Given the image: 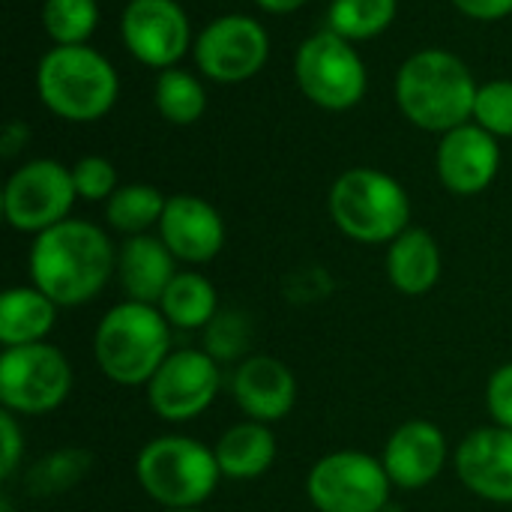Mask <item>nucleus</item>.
Listing matches in <instances>:
<instances>
[{
    "instance_id": "f257e3e1",
    "label": "nucleus",
    "mask_w": 512,
    "mask_h": 512,
    "mask_svg": "<svg viewBox=\"0 0 512 512\" xmlns=\"http://www.w3.org/2000/svg\"><path fill=\"white\" fill-rule=\"evenodd\" d=\"M117 252L102 228L84 219H66L33 237L30 279L57 306L90 303L111 279Z\"/></svg>"
},
{
    "instance_id": "4468645a",
    "label": "nucleus",
    "mask_w": 512,
    "mask_h": 512,
    "mask_svg": "<svg viewBox=\"0 0 512 512\" xmlns=\"http://www.w3.org/2000/svg\"><path fill=\"white\" fill-rule=\"evenodd\" d=\"M438 177L453 195H480L501 171V144L495 135L480 129L474 120L441 135L438 144Z\"/></svg>"
},
{
    "instance_id": "b1692460",
    "label": "nucleus",
    "mask_w": 512,
    "mask_h": 512,
    "mask_svg": "<svg viewBox=\"0 0 512 512\" xmlns=\"http://www.w3.org/2000/svg\"><path fill=\"white\" fill-rule=\"evenodd\" d=\"M165 204H168V198L156 186L129 183V186H120L108 198L105 219L114 231H120L126 237H138V234H147L153 225H159Z\"/></svg>"
},
{
    "instance_id": "6e6552de",
    "label": "nucleus",
    "mask_w": 512,
    "mask_h": 512,
    "mask_svg": "<svg viewBox=\"0 0 512 512\" xmlns=\"http://www.w3.org/2000/svg\"><path fill=\"white\" fill-rule=\"evenodd\" d=\"M69 393H72V366L60 348L48 342L3 348L0 354L3 411L39 417L60 408Z\"/></svg>"
},
{
    "instance_id": "9b49d317",
    "label": "nucleus",
    "mask_w": 512,
    "mask_h": 512,
    "mask_svg": "<svg viewBox=\"0 0 512 512\" xmlns=\"http://www.w3.org/2000/svg\"><path fill=\"white\" fill-rule=\"evenodd\" d=\"M219 360L198 348L171 351L147 384V402L165 423H189L201 417L219 396Z\"/></svg>"
},
{
    "instance_id": "9d476101",
    "label": "nucleus",
    "mask_w": 512,
    "mask_h": 512,
    "mask_svg": "<svg viewBox=\"0 0 512 512\" xmlns=\"http://www.w3.org/2000/svg\"><path fill=\"white\" fill-rule=\"evenodd\" d=\"M75 198L72 168L57 159H33L6 180L3 216L21 234H42L69 219Z\"/></svg>"
},
{
    "instance_id": "c9c22d12",
    "label": "nucleus",
    "mask_w": 512,
    "mask_h": 512,
    "mask_svg": "<svg viewBox=\"0 0 512 512\" xmlns=\"http://www.w3.org/2000/svg\"><path fill=\"white\" fill-rule=\"evenodd\" d=\"M255 3L270 15H288V12H297L300 6H306L309 0H255Z\"/></svg>"
},
{
    "instance_id": "bb28decb",
    "label": "nucleus",
    "mask_w": 512,
    "mask_h": 512,
    "mask_svg": "<svg viewBox=\"0 0 512 512\" xmlns=\"http://www.w3.org/2000/svg\"><path fill=\"white\" fill-rule=\"evenodd\" d=\"M42 27L54 45H87L99 27L96 0H45Z\"/></svg>"
},
{
    "instance_id": "a878e982",
    "label": "nucleus",
    "mask_w": 512,
    "mask_h": 512,
    "mask_svg": "<svg viewBox=\"0 0 512 512\" xmlns=\"http://www.w3.org/2000/svg\"><path fill=\"white\" fill-rule=\"evenodd\" d=\"M399 12V0H333L327 21L330 30L348 42L375 39L384 33Z\"/></svg>"
},
{
    "instance_id": "f704fd0d",
    "label": "nucleus",
    "mask_w": 512,
    "mask_h": 512,
    "mask_svg": "<svg viewBox=\"0 0 512 512\" xmlns=\"http://www.w3.org/2000/svg\"><path fill=\"white\" fill-rule=\"evenodd\" d=\"M24 144H27V126L24 123H9L6 132H3V141H0V153L6 159H12Z\"/></svg>"
},
{
    "instance_id": "4be33fe9",
    "label": "nucleus",
    "mask_w": 512,
    "mask_h": 512,
    "mask_svg": "<svg viewBox=\"0 0 512 512\" xmlns=\"http://www.w3.org/2000/svg\"><path fill=\"white\" fill-rule=\"evenodd\" d=\"M57 303L36 285H18L0 297V342L3 348L45 342L57 321Z\"/></svg>"
},
{
    "instance_id": "473e14b6",
    "label": "nucleus",
    "mask_w": 512,
    "mask_h": 512,
    "mask_svg": "<svg viewBox=\"0 0 512 512\" xmlns=\"http://www.w3.org/2000/svg\"><path fill=\"white\" fill-rule=\"evenodd\" d=\"M0 444H3V456H0V477L9 480L21 462V453H24V435L15 423V414L12 411H3L0 414Z\"/></svg>"
},
{
    "instance_id": "7c9ffc66",
    "label": "nucleus",
    "mask_w": 512,
    "mask_h": 512,
    "mask_svg": "<svg viewBox=\"0 0 512 512\" xmlns=\"http://www.w3.org/2000/svg\"><path fill=\"white\" fill-rule=\"evenodd\" d=\"M84 468H87L84 453H57V456L39 462V468L33 471V489H39V492H63L69 483H75L81 477Z\"/></svg>"
},
{
    "instance_id": "ddd939ff",
    "label": "nucleus",
    "mask_w": 512,
    "mask_h": 512,
    "mask_svg": "<svg viewBox=\"0 0 512 512\" xmlns=\"http://www.w3.org/2000/svg\"><path fill=\"white\" fill-rule=\"evenodd\" d=\"M129 54L153 69H171L189 51L192 27L177 0H129L120 18Z\"/></svg>"
},
{
    "instance_id": "e433bc0d",
    "label": "nucleus",
    "mask_w": 512,
    "mask_h": 512,
    "mask_svg": "<svg viewBox=\"0 0 512 512\" xmlns=\"http://www.w3.org/2000/svg\"><path fill=\"white\" fill-rule=\"evenodd\" d=\"M165 512H204L201 507H195V510H165Z\"/></svg>"
},
{
    "instance_id": "c756f323",
    "label": "nucleus",
    "mask_w": 512,
    "mask_h": 512,
    "mask_svg": "<svg viewBox=\"0 0 512 512\" xmlns=\"http://www.w3.org/2000/svg\"><path fill=\"white\" fill-rule=\"evenodd\" d=\"M72 180L75 192L84 201H108L120 186H117V168L105 156H81L72 165Z\"/></svg>"
},
{
    "instance_id": "412c9836",
    "label": "nucleus",
    "mask_w": 512,
    "mask_h": 512,
    "mask_svg": "<svg viewBox=\"0 0 512 512\" xmlns=\"http://www.w3.org/2000/svg\"><path fill=\"white\" fill-rule=\"evenodd\" d=\"M222 477L228 480H255L267 474L276 462V438L267 423L243 420L222 432L213 447Z\"/></svg>"
},
{
    "instance_id": "f3484780",
    "label": "nucleus",
    "mask_w": 512,
    "mask_h": 512,
    "mask_svg": "<svg viewBox=\"0 0 512 512\" xmlns=\"http://www.w3.org/2000/svg\"><path fill=\"white\" fill-rule=\"evenodd\" d=\"M381 462L396 489H426L447 465V438L429 420H408L387 438Z\"/></svg>"
},
{
    "instance_id": "423d86ee",
    "label": "nucleus",
    "mask_w": 512,
    "mask_h": 512,
    "mask_svg": "<svg viewBox=\"0 0 512 512\" xmlns=\"http://www.w3.org/2000/svg\"><path fill=\"white\" fill-rule=\"evenodd\" d=\"M135 480L165 510H195L219 486L216 453L186 435H159L135 459Z\"/></svg>"
},
{
    "instance_id": "c85d7f7f",
    "label": "nucleus",
    "mask_w": 512,
    "mask_h": 512,
    "mask_svg": "<svg viewBox=\"0 0 512 512\" xmlns=\"http://www.w3.org/2000/svg\"><path fill=\"white\" fill-rule=\"evenodd\" d=\"M204 342H207V354L216 360H237L240 354L249 351L252 342V327L243 315L237 312H219L207 330H204Z\"/></svg>"
},
{
    "instance_id": "f03ea898",
    "label": "nucleus",
    "mask_w": 512,
    "mask_h": 512,
    "mask_svg": "<svg viewBox=\"0 0 512 512\" xmlns=\"http://www.w3.org/2000/svg\"><path fill=\"white\" fill-rule=\"evenodd\" d=\"M480 84L462 57L444 48H426L411 54L396 72L399 111L426 132L447 135L471 123Z\"/></svg>"
},
{
    "instance_id": "aec40b11",
    "label": "nucleus",
    "mask_w": 512,
    "mask_h": 512,
    "mask_svg": "<svg viewBox=\"0 0 512 512\" xmlns=\"http://www.w3.org/2000/svg\"><path fill=\"white\" fill-rule=\"evenodd\" d=\"M387 279L405 297L429 294L441 279V249L426 228H405L387 243Z\"/></svg>"
},
{
    "instance_id": "0eeeda50",
    "label": "nucleus",
    "mask_w": 512,
    "mask_h": 512,
    "mask_svg": "<svg viewBox=\"0 0 512 512\" xmlns=\"http://www.w3.org/2000/svg\"><path fill=\"white\" fill-rule=\"evenodd\" d=\"M294 75L309 102L324 111H348L366 96V63L357 54L354 42L339 33L318 30L297 48Z\"/></svg>"
},
{
    "instance_id": "2eb2a0df",
    "label": "nucleus",
    "mask_w": 512,
    "mask_h": 512,
    "mask_svg": "<svg viewBox=\"0 0 512 512\" xmlns=\"http://www.w3.org/2000/svg\"><path fill=\"white\" fill-rule=\"evenodd\" d=\"M462 486L492 504H512V429L486 426L465 435L456 450Z\"/></svg>"
},
{
    "instance_id": "2f4dec72",
    "label": "nucleus",
    "mask_w": 512,
    "mask_h": 512,
    "mask_svg": "<svg viewBox=\"0 0 512 512\" xmlns=\"http://www.w3.org/2000/svg\"><path fill=\"white\" fill-rule=\"evenodd\" d=\"M486 408L495 426L512 429V363H504L492 372L486 384Z\"/></svg>"
},
{
    "instance_id": "393cba45",
    "label": "nucleus",
    "mask_w": 512,
    "mask_h": 512,
    "mask_svg": "<svg viewBox=\"0 0 512 512\" xmlns=\"http://www.w3.org/2000/svg\"><path fill=\"white\" fill-rule=\"evenodd\" d=\"M153 99H156V111L162 114V120L174 126H192L207 111V93L201 81L192 72L177 69V66L159 72Z\"/></svg>"
},
{
    "instance_id": "7ed1b4c3",
    "label": "nucleus",
    "mask_w": 512,
    "mask_h": 512,
    "mask_svg": "<svg viewBox=\"0 0 512 512\" xmlns=\"http://www.w3.org/2000/svg\"><path fill=\"white\" fill-rule=\"evenodd\" d=\"M39 102L69 123L102 120L117 96L120 78L105 54L90 45H54L36 66Z\"/></svg>"
},
{
    "instance_id": "6ab92c4d",
    "label": "nucleus",
    "mask_w": 512,
    "mask_h": 512,
    "mask_svg": "<svg viewBox=\"0 0 512 512\" xmlns=\"http://www.w3.org/2000/svg\"><path fill=\"white\" fill-rule=\"evenodd\" d=\"M117 273L129 300L159 306L165 288L177 276V258L162 243V237L138 234V237H126V243L120 246Z\"/></svg>"
},
{
    "instance_id": "20e7f679",
    "label": "nucleus",
    "mask_w": 512,
    "mask_h": 512,
    "mask_svg": "<svg viewBox=\"0 0 512 512\" xmlns=\"http://www.w3.org/2000/svg\"><path fill=\"white\" fill-rule=\"evenodd\" d=\"M171 354V324L159 306L123 300L111 306L93 336V357L102 375L120 387L150 384Z\"/></svg>"
},
{
    "instance_id": "f8f14e48",
    "label": "nucleus",
    "mask_w": 512,
    "mask_h": 512,
    "mask_svg": "<svg viewBox=\"0 0 512 512\" xmlns=\"http://www.w3.org/2000/svg\"><path fill=\"white\" fill-rule=\"evenodd\" d=\"M198 69L219 84H240L255 78L270 57V36L252 15L213 18L192 45Z\"/></svg>"
},
{
    "instance_id": "1a4fd4ad",
    "label": "nucleus",
    "mask_w": 512,
    "mask_h": 512,
    "mask_svg": "<svg viewBox=\"0 0 512 512\" xmlns=\"http://www.w3.org/2000/svg\"><path fill=\"white\" fill-rule=\"evenodd\" d=\"M390 489L384 462L360 450L327 453L306 477V495L318 512H387Z\"/></svg>"
},
{
    "instance_id": "39448f33",
    "label": "nucleus",
    "mask_w": 512,
    "mask_h": 512,
    "mask_svg": "<svg viewBox=\"0 0 512 512\" xmlns=\"http://www.w3.org/2000/svg\"><path fill=\"white\" fill-rule=\"evenodd\" d=\"M330 219L336 228L366 246L393 243L411 228V198L405 186L378 168H351L330 186Z\"/></svg>"
},
{
    "instance_id": "72a5a7b5",
    "label": "nucleus",
    "mask_w": 512,
    "mask_h": 512,
    "mask_svg": "<svg viewBox=\"0 0 512 512\" xmlns=\"http://www.w3.org/2000/svg\"><path fill=\"white\" fill-rule=\"evenodd\" d=\"M465 18L474 21H498L512 15V0H450Z\"/></svg>"
},
{
    "instance_id": "5701e85b",
    "label": "nucleus",
    "mask_w": 512,
    "mask_h": 512,
    "mask_svg": "<svg viewBox=\"0 0 512 512\" xmlns=\"http://www.w3.org/2000/svg\"><path fill=\"white\" fill-rule=\"evenodd\" d=\"M159 312L171 327L180 330H207V324L219 315V294L213 282L201 273H177L159 300Z\"/></svg>"
},
{
    "instance_id": "a211bd4d",
    "label": "nucleus",
    "mask_w": 512,
    "mask_h": 512,
    "mask_svg": "<svg viewBox=\"0 0 512 512\" xmlns=\"http://www.w3.org/2000/svg\"><path fill=\"white\" fill-rule=\"evenodd\" d=\"M231 393L249 420L270 426L291 414L297 402V378L279 357L255 354L234 369Z\"/></svg>"
},
{
    "instance_id": "cd10ccee",
    "label": "nucleus",
    "mask_w": 512,
    "mask_h": 512,
    "mask_svg": "<svg viewBox=\"0 0 512 512\" xmlns=\"http://www.w3.org/2000/svg\"><path fill=\"white\" fill-rule=\"evenodd\" d=\"M471 120L495 138H512V81L498 78L480 84Z\"/></svg>"
},
{
    "instance_id": "dca6fc26",
    "label": "nucleus",
    "mask_w": 512,
    "mask_h": 512,
    "mask_svg": "<svg viewBox=\"0 0 512 512\" xmlns=\"http://www.w3.org/2000/svg\"><path fill=\"white\" fill-rule=\"evenodd\" d=\"M156 228L171 255L186 264H207L225 246V222L219 210L198 195H171Z\"/></svg>"
}]
</instances>
